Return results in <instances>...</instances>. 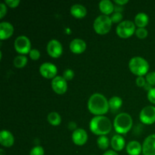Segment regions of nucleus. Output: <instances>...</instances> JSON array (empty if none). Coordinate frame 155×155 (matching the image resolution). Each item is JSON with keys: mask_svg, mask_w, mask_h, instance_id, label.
<instances>
[{"mask_svg": "<svg viewBox=\"0 0 155 155\" xmlns=\"http://www.w3.org/2000/svg\"><path fill=\"white\" fill-rule=\"evenodd\" d=\"M88 109L91 113L97 116L104 114L108 111V101L102 94L94 93L89 98Z\"/></svg>", "mask_w": 155, "mask_h": 155, "instance_id": "1", "label": "nucleus"}, {"mask_svg": "<svg viewBox=\"0 0 155 155\" xmlns=\"http://www.w3.org/2000/svg\"><path fill=\"white\" fill-rule=\"evenodd\" d=\"M90 130L95 135L106 136L111 130L112 124L108 117L98 115L92 118L89 123Z\"/></svg>", "mask_w": 155, "mask_h": 155, "instance_id": "2", "label": "nucleus"}, {"mask_svg": "<svg viewBox=\"0 0 155 155\" xmlns=\"http://www.w3.org/2000/svg\"><path fill=\"white\" fill-rule=\"evenodd\" d=\"M129 68L133 74L138 77H143L148 74L149 70V64L146 59L139 56L132 58L129 61Z\"/></svg>", "mask_w": 155, "mask_h": 155, "instance_id": "3", "label": "nucleus"}, {"mask_svg": "<svg viewBox=\"0 0 155 155\" xmlns=\"http://www.w3.org/2000/svg\"><path fill=\"white\" fill-rule=\"evenodd\" d=\"M133 126L132 117L127 113H120L117 115L114 120V127L118 133L125 134Z\"/></svg>", "mask_w": 155, "mask_h": 155, "instance_id": "4", "label": "nucleus"}, {"mask_svg": "<svg viewBox=\"0 0 155 155\" xmlns=\"http://www.w3.org/2000/svg\"><path fill=\"white\" fill-rule=\"evenodd\" d=\"M112 23L110 17L106 15H101L94 21V30L98 34H105L110 31Z\"/></svg>", "mask_w": 155, "mask_h": 155, "instance_id": "5", "label": "nucleus"}, {"mask_svg": "<svg viewBox=\"0 0 155 155\" xmlns=\"http://www.w3.org/2000/svg\"><path fill=\"white\" fill-rule=\"evenodd\" d=\"M117 33L121 38H128L136 32V24L130 20H125L119 23L116 28Z\"/></svg>", "mask_w": 155, "mask_h": 155, "instance_id": "6", "label": "nucleus"}, {"mask_svg": "<svg viewBox=\"0 0 155 155\" xmlns=\"http://www.w3.org/2000/svg\"><path fill=\"white\" fill-rule=\"evenodd\" d=\"M15 50L22 54L30 53L31 48V42L27 36L21 35L18 36L15 40Z\"/></svg>", "mask_w": 155, "mask_h": 155, "instance_id": "7", "label": "nucleus"}, {"mask_svg": "<svg viewBox=\"0 0 155 155\" xmlns=\"http://www.w3.org/2000/svg\"><path fill=\"white\" fill-rule=\"evenodd\" d=\"M139 119L145 124H152L155 122V107L148 105L143 107L139 114Z\"/></svg>", "mask_w": 155, "mask_h": 155, "instance_id": "8", "label": "nucleus"}, {"mask_svg": "<svg viewBox=\"0 0 155 155\" xmlns=\"http://www.w3.org/2000/svg\"><path fill=\"white\" fill-rule=\"evenodd\" d=\"M39 72L42 77L45 78H54L58 72V68L55 64L51 62H44L39 67Z\"/></svg>", "mask_w": 155, "mask_h": 155, "instance_id": "9", "label": "nucleus"}, {"mask_svg": "<svg viewBox=\"0 0 155 155\" xmlns=\"http://www.w3.org/2000/svg\"><path fill=\"white\" fill-rule=\"evenodd\" d=\"M47 52L51 57L58 58L63 52V46L57 39H51L48 42L46 46Z\"/></svg>", "mask_w": 155, "mask_h": 155, "instance_id": "10", "label": "nucleus"}, {"mask_svg": "<svg viewBox=\"0 0 155 155\" xmlns=\"http://www.w3.org/2000/svg\"><path fill=\"white\" fill-rule=\"evenodd\" d=\"M52 89L58 94H64L68 89L67 80L61 76H56L51 80Z\"/></svg>", "mask_w": 155, "mask_h": 155, "instance_id": "11", "label": "nucleus"}, {"mask_svg": "<svg viewBox=\"0 0 155 155\" xmlns=\"http://www.w3.org/2000/svg\"><path fill=\"white\" fill-rule=\"evenodd\" d=\"M144 155H155V134L149 135L142 144Z\"/></svg>", "mask_w": 155, "mask_h": 155, "instance_id": "12", "label": "nucleus"}, {"mask_svg": "<svg viewBox=\"0 0 155 155\" xmlns=\"http://www.w3.org/2000/svg\"><path fill=\"white\" fill-rule=\"evenodd\" d=\"M88 134L85 130L82 128H77L74 130L72 134V140L76 145H83L87 142Z\"/></svg>", "mask_w": 155, "mask_h": 155, "instance_id": "13", "label": "nucleus"}, {"mask_svg": "<svg viewBox=\"0 0 155 155\" xmlns=\"http://www.w3.org/2000/svg\"><path fill=\"white\" fill-rule=\"evenodd\" d=\"M86 48V43L83 39L76 38L70 43V49L76 54H80L83 52Z\"/></svg>", "mask_w": 155, "mask_h": 155, "instance_id": "14", "label": "nucleus"}, {"mask_svg": "<svg viewBox=\"0 0 155 155\" xmlns=\"http://www.w3.org/2000/svg\"><path fill=\"white\" fill-rule=\"evenodd\" d=\"M14 33V27L11 23L3 21L0 23V39H6L12 36Z\"/></svg>", "mask_w": 155, "mask_h": 155, "instance_id": "15", "label": "nucleus"}, {"mask_svg": "<svg viewBox=\"0 0 155 155\" xmlns=\"http://www.w3.org/2000/svg\"><path fill=\"white\" fill-rule=\"evenodd\" d=\"M14 142H15V138L11 132L5 130L0 132V143L2 146L9 148L14 145Z\"/></svg>", "mask_w": 155, "mask_h": 155, "instance_id": "16", "label": "nucleus"}, {"mask_svg": "<svg viewBox=\"0 0 155 155\" xmlns=\"http://www.w3.org/2000/svg\"><path fill=\"white\" fill-rule=\"evenodd\" d=\"M110 145L115 151H121L126 145L125 139L121 135H114L110 140Z\"/></svg>", "mask_w": 155, "mask_h": 155, "instance_id": "17", "label": "nucleus"}, {"mask_svg": "<svg viewBox=\"0 0 155 155\" xmlns=\"http://www.w3.org/2000/svg\"><path fill=\"white\" fill-rule=\"evenodd\" d=\"M142 151V146L138 141H130L127 145V152L130 155H139Z\"/></svg>", "mask_w": 155, "mask_h": 155, "instance_id": "18", "label": "nucleus"}, {"mask_svg": "<svg viewBox=\"0 0 155 155\" xmlns=\"http://www.w3.org/2000/svg\"><path fill=\"white\" fill-rule=\"evenodd\" d=\"M87 11L85 6L81 4H74L71 8V14L77 18H82L86 16Z\"/></svg>", "mask_w": 155, "mask_h": 155, "instance_id": "19", "label": "nucleus"}, {"mask_svg": "<svg viewBox=\"0 0 155 155\" xmlns=\"http://www.w3.org/2000/svg\"><path fill=\"white\" fill-rule=\"evenodd\" d=\"M99 8L104 15H108L114 10V5L110 0H101L99 2Z\"/></svg>", "mask_w": 155, "mask_h": 155, "instance_id": "20", "label": "nucleus"}, {"mask_svg": "<svg viewBox=\"0 0 155 155\" xmlns=\"http://www.w3.org/2000/svg\"><path fill=\"white\" fill-rule=\"evenodd\" d=\"M149 21L148 15L144 12H139L135 17V24L139 27H145Z\"/></svg>", "mask_w": 155, "mask_h": 155, "instance_id": "21", "label": "nucleus"}, {"mask_svg": "<svg viewBox=\"0 0 155 155\" xmlns=\"http://www.w3.org/2000/svg\"><path fill=\"white\" fill-rule=\"evenodd\" d=\"M109 107L112 110H117L122 106L123 100L119 96H113L109 99Z\"/></svg>", "mask_w": 155, "mask_h": 155, "instance_id": "22", "label": "nucleus"}, {"mask_svg": "<svg viewBox=\"0 0 155 155\" xmlns=\"http://www.w3.org/2000/svg\"><path fill=\"white\" fill-rule=\"evenodd\" d=\"M47 120H48V123L53 126L59 125L61 122V117L60 114L55 111L48 114L47 116Z\"/></svg>", "mask_w": 155, "mask_h": 155, "instance_id": "23", "label": "nucleus"}, {"mask_svg": "<svg viewBox=\"0 0 155 155\" xmlns=\"http://www.w3.org/2000/svg\"><path fill=\"white\" fill-rule=\"evenodd\" d=\"M14 65L18 68H22L25 67L27 63V58L24 54H19L14 59Z\"/></svg>", "mask_w": 155, "mask_h": 155, "instance_id": "24", "label": "nucleus"}, {"mask_svg": "<svg viewBox=\"0 0 155 155\" xmlns=\"http://www.w3.org/2000/svg\"><path fill=\"white\" fill-rule=\"evenodd\" d=\"M97 145L101 149H107L109 146V139L106 136H100L97 139Z\"/></svg>", "mask_w": 155, "mask_h": 155, "instance_id": "25", "label": "nucleus"}, {"mask_svg": "<svg viewBox=\"0 0 155 155\" xmlns=\"http://www.w3.org/2000/svg\"><path fill=\"white\" fill-rule=\"evenodd\" d=\"M148 30L145 27H139L136 30V34L137 37L140 38V39H144L146 38L148 36Z\"/></svg>", "mask_w": 155, "mask_h": 155, "instance_id": "26", "label": "nucleus"}, {"mask_svg": "<svg viewBox=\"0 0 155 155\" xmlns=\"http://www.w3.org/2000/svg\"><path fill=\"white\" fill-rule=\"evenodd\" d=\"M44 149L39 145L34 146L30 151V155H44Z\"/></svg>", "mask_w": 155, "mask_h": 155, "instance_id": "27", "label": "nucleus"}, {"mask_svg": "<svg viewBox=\"0 0 155 155\" xmlns=\"http://www.w3.org/2000/svg\"><path fill=\"white\" fill-rule=\"evenodd\" d=\"M145 80L148 84L151 85V86H155V71L148 73L145 77Z\"/></svg>", "mask_w": 155, "mask_h": 155, "instance_id": "28", "label": "nucleus"}, {"mask_svg": "<svg viewBox=\"0 0 155 155\" xmlns=\"http://www.w3.org/2000/svg\"><path fill=\"white\" fill-rule=\"evenodd\" d=\"M110 18H111V21L113 23H120L123 19V15L121 12H115L114 13L112 14Z\"/></svg>", "mask_w": 155, "mask_h": 155, "instance_id": "29", "label": "nucleus"}, {"mask_svg": "<svg viewBox=\"0 0 155 155\" xmlns=\"http://www.w3.org/2000/svg\"><path fill=\"white\" fill-rule=\"evenodd\" d=\"M62 77H63L66 80H72V79L74 78V71H73V70H71V69H70V68H68V69H66L64 71L63 76H62Z\"/></svg>", "mask_w": 155, "mask_h": 155, "instance_id": "30", "label": "nucleus"}, {"mask_svg": "<svg viewBox=\"0 0 155 155\" xmlns=\"http://www.w3.org/2000/svg\"><path fill=\"white\" fill-rule=\"evenodd\" d=\"M29 55L32 60H37L40 57V51L36 48H32L29 53Z\"/></svg>", "mask_w": 155, "mask_h": 155, "instance_id": "31", "label": "nucleus"}, {"mask_svg": "<svg viewBox=\"0 0 155 155\" xmlns=\"http://www.w3.org/2000/svg\"><path fill=\"white\" fill-rule=\"evenodd\" d=\"M148 98L151 103L155 104V87L151 89L148 92Z\"/></svg>", "mask_w": 155, "mask_h": 155, "instance_id": "32", "label": "nucleus"}, {"mask_svg": "<svg viewBox=\"0 0 155 155\" xmlns=\"http://www.w3.org/2000/svg\"><path fill=\"white\" fill-rule=\"evenodd\" d=\"M5 3L11 8H16L20 4V0H5Z\"/></svg>", "mask_w": 155, "mask_h": 155, "instance_id": "33", "label": "nucleus"}, {"mask_svg": "<svg viewBox=\"0 0 155 155\" xmlns=\"http://www.w3.org/2000/svg\"><path fill=\"white\" fill-rule=\"evenodd\" d=\"M136 82L137 86H139V87H144L147 83L146 80H145V78H144L143 77H138L137 78H136Z\"/></svg>", "mask_w": 155, "mask_h": 155, "instance_id": "34", "label": "nucleus"}, {"mask_svg": "<svg viewBox=\"0 0 155 155\" xmlns=\"http://www.w3.org/2000/svg\"><path fill=\"white\" fill-rule=\"evenodd\" d=\"M6 12H7V8L5 3H0V18H2L5 15Z\"/></svg>", "mask_w": 155, "mask_h": 155, "instance_id": "35", "label": "nucleus"}, {"mask_svg": "<svg viewBox=\"0 0 155 155\" xmlns=\"http://www.w3.org/2000/svg\"><path fill=\"white\" fill-rule=\"evenodd\" d=\"M68 128L70 129V130H77V124H76L74 121H71V122H70L69 124H68Z\"/></svg>", "mask_w": 155, "mask_h": 155, "instance_id": "36", "label": "nucleus"}, {"mask_svg": "<svg viewBox=\"0 0 155 155\" xmlns=\"http://www.w3.org/2000/svg\"><path fill=\"white\" fill-rule=\"evenodd\" d=\"M128 0H114V2L119 5H124L126 3L128 2Z\"/></svg>", "mask_w": 155, "mask_h": 155, "instance_id": "37", "label": "nucleus"}, {"mask_svg": "<svg viewBox=\"0 0 155 155\" xmlns=\"http://www.w3.org/2000/svg\"><path fill=\"white\" fill-rule=\"evenodd\" d=\"M103 155H118V154L113 150H108V151H105Z\"/></svg>", "mask_w": 155, "mask_h": 155, "instance_id": "38", "label": "nucleus"}, {"mask_svg": "<svg viewBox=\"0 0 155 155\" xmlns=\"http://www.w3.org/2000/svg\"><path fill=\"white\" fill-rule=\"evenodd\" d=\"M0 155H4V150L3 149H0Z\"/></svg>", "mask_w": 155, "mask_h": 155, "instance_id": "39", "label": "nucleus"}]
</instances>
